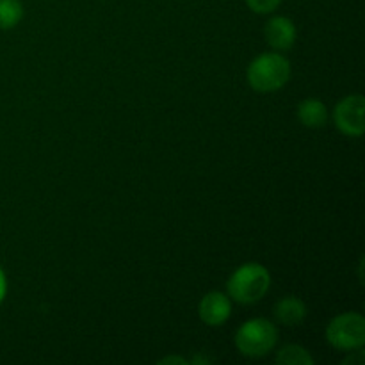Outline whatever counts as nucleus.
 Masks as SVG:
<instances>
[{"label": "nucleus", "mask_w": 365, "mask_h": 365, "mask_svg": "<svg viewBox=\"0 0 365 365\" xmlns=\"http://www.w3.org/2000/svg\"><path fill=\"white\" fill-rule=\"evenodd\" d=\"M159 364H160V365H163V364H185V365H187L189 360L182 359V356L171 355V356H164V359H160Z\"/></svg>", "instance_id": "nucleus-14"}, {"label": "nucleus", "mask_w": 365, "mask_h": 365, "mask_svg": "<svg viewBox=\"0 0 365 365\" xmlns=\"http://www.w3.org/2000/svg\"><path fill=\"white\" fill-rule=\"evenodd\" d=\"M24 14L25 9L20 0H0V31L16 27Z\"/></svg>", "instance_id": "nucleus-11"}, {"label": "nucleus", "mask_w": 365, "mask_h": 365, "mask_svg": "<svg viewBox=\"0 0 365 365\" xmlns=\"http://www.w3.org/2000/svg\"><path fill=\"white\" fill-rule=\"evenodd\" d=\"M198 316L205 327H223L232 316V299L227 292L210 291L200 299Z\"/></svg>", "instance_id": "nucleus-6"}, {"label": "nucleus", "mask_w": 365, "mask_h": 365, "mask_svg": "<svg viewBox=\"0 0 365 365\" xmlns=\"http://www.w3.org/2000/svg\"><path fill=\"white\" fill-rule=\"evenodd\" d=\"M327 341L337 351H353L365 344V319L359 312H344L327 324Z\"/></svg>", "instance_id": "nucleus-4"}, {"label": "nucleus", "mask_w": 365, "mask_h": 365, "mask_svg": "<svg viewBox=\"0 0 365 365\" xmlns=\"http://www.w3.org/2000/svg\"><path fill=\"white\" fill-rule=\"evenodd\" d=\"M307 316H309L307 303L298 296H284L273 307L274 323L280 324V327H299L307 319Z\"/></svg>", "instance_id": "nucleus-8"}, {"label": "nucleus", "mask_w": 365, "mask_h": 365, "mask_svg": "<svg viewBox=\"0 0 365 365\" xmlns=\"http://www.w3.org/2000/svg\"><path fill=\"white\" fill-rule=\"evenodd\" d=\"M264 38L274 52H287L296 45L298 29L289 16H273L264 27Z\"/></svg>", "instance_id": "nucleus-7"}, {"label": "nucleus", "mask_w": 365, "mask_h": 365, "mask_svg": "<svg viewBox=\"0 0 365 365\" xmlns=\"http://www.w3.org/2000/svg\"><path fill=\"white\" fill-rule=\"evenodd\" d=\"M291 63L282 52H264L246 68L248 86L257 93H274L285 88L291 78Z\"/></svg>", "instance_id": "nucleus-2"}, {"label": "nucleus", "mask_w": 365, "mask_h": 365, "mask_svg": "<svg viewBox=\"0 0 365 365\" xmlns=\"http://www.w3.org/2000/svg\"><path fill=\"white\" fill-rule=\"evenodd\" d=\"M234 344L246 359H262L277 348V323L266 317H253V319L245 321L235 331Z\"/></svg>", "instance_id": "nucleus-3"}, {"label": "nucleus", "mask_w": 365, "mask_h": 365, "mask_svg": "<svg viewBox=\"0 0 365 365\" xmlns=\"http://www.w3.org/2000/svg\"><path fill=\"white\" fill-rule=\"evenodd\" d=\"M271 289V273L259 262H245L227 280V294L239 305L259 303Z\"/></svg>", "instance_id": "nucleus-1"}, {"label": "nucleus", "mask_w": 365, "mask_h": 365, "mask_svg": "<svg viewBox=\"0 0 365 365\" xmlns=\"http://www.w3.org/2000/svg\"><path fill=\"white\" fill-rule=\"evenodd\" d=\"M364 110H365V98L360 93L344 96L339 100L334 107V125L341 134L348 138H362L365 132L364 123Z\"/></svg>", "instance_id": "nucleus-5"}, {"label": "nucleus", "mask_w": 365, "mask_h": 365, "mask_svg": "<svg viewBox=\"0 0 365 365\" xmlns=\"http://www.w3.org/2000/svg\"><path fill=\"white\" fill-rule=\"evenodd\" d=\"M274 362L280 365H314L316 364V359L303 346L285 344L277 351Z\"/></svg>", "instance_id": "nucleus-10"}, {"label": "nucleus", "mask_w": 365, "mask_h": 365, "mask_svg": "<svg viewBox=\"0 0 365 365\" xmlns=\"http://www.w3.org/2000/svg\"><path fill=\"white\" fill-rule=\"evenodd\" d=\"M6 294H7V278H6V273H4V269L0 267V305H2L4 299H6Z\"/></svg>", "instance_id": "nucleus-13"}, {"label": "nucleus", "mask_w": 365, "mask_h": 365, "mask_svg": "<svg viewBox=\"0 0 365 365\" xmlns=\"http://www.w3.org/2000/svg\"><path fill=\"white\" fill-rule=\"evenodd\" d=\"M248 9H252L257 14H271L280 7L284 0H245Z\"/></svg>", "instance_id": "nucleus-12"}, {"label": "nucleus", "mask_w": 365, "mask_h": 365, "mask_svg": "<svg viewBox=\"0 0 365 365\" xmlns=\"http://www.w3.org/2000/svg\"><path fill=\"white\" fill-rule=\"evenodd\" d=\"M298 120L307 128H323L330 120V113L323 100L305 98L298 103Z\"/></svg>", "instance_id": "nucleus-9"}]
</instances>
